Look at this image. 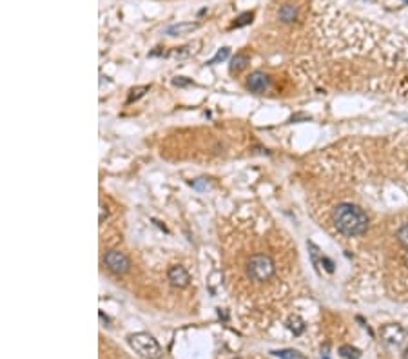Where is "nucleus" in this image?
Instances as JSON below:
<instances>
[{"instance_id": "1", "label": "nucleus", "mask_w": 408, "mask_h": 359, "mask_svg": "<svg viewBox=\"0 0 408 359\" xmlns=\"http://www.w3.org/2000/svg\"><path fill=\"white\" fill-rule=\"evenodd\" d=\"M236 263V281H245L252 289L269 287L274 281H279V263L276 252L263 249L240 252Z\"/></svg>"}, {"instance_id": "2", "label": "nucleus", "mask_w": 408, "mask_h": 359, "mask_svg": "<svg viewBox=\"0 0 408 359\" xmlns=\"http://www.w3.org/2000/svg\"><path fill=\"white\" fill-rule=\"evenodd\" d=\"M332 223L339 234L347 238H357L368 228V216L359 205L354 203H339L332 210Z\"/></svg>"}, {"instance_id": "3", "label": "nucleus", "mask_w": 408, "mask_h": 359, "mask_svg": "<svg viewBox=\"0 0 408 359\" xmlns=\"http://www.w3.org/2000/svg\"><path fill=\"white\" fill-rule=\"evenodd\" d=\"M129 343H131V346L142 355V357H145V359H160L162 357V348H160V345H158V341L154 339L153 336H149V334H144V332L133 334V336L129 337Z\"/></svg>"}, {"instance_id": "4", "label": "nucleus", "mask_w": 408, "mask_h": 359, "mask_svg": "<svg viewBox=\"0 0 408 359\" xmlns=\"http://www.w3.org/2000/svg\"><path fill=\"white\" fill-rule=\"evenodd\" d=\"M104 263L113 274H126L131 269V260L127 258L126 252L122 251H107L106 258H104Z\"/></svg>"}, {"instance_id": "5", "label": "nucleus", "mask_w": 408, "mask_h": 359, "mask_svg": "<svg viewBox=\"0 0 408 359\" xmlns=\"http://www.w3.org/2000/svg\"><path fill=\"white\" fill-rule=\"evenodd\" d=\"M269 85H270V80L263 71H254V73H251L249 78H247V87H249V91H252V93H265V91L269 89Z\"/></svg>"}, {"instance_id": "6", "label": "nucleus", "mask_w": 408, "mask_h": 359, "mask_svg": "<svg viewBox=\"0 0 408 359\" xmlns=\"http://www.w3.org/2000/svg\"><path fill=\"white\" fill-rule=\"evenodd\" d=\"M167 278L171 281V285H174L178 289H183V287H187L190 283L189 272L185 271V267L181 265H172L167 271Z\"/></svg>"}, {"instance_id": "7", "label": "nucleus", "mask_w": 408, "mask_h": 359, "mask_svg": "<svg viewBox=\"0 0 408 359\" xmlns=\"http://www.w3.org/2000/svg\"><path fill=\"white\" fill-rule=\"evenodd\" d=\"M381 337H383V341L390 343V345H399V343H403L406 334H404V330L399 325H385L381 328Z\"/></svg>"}, {"instance_id": "8", "label": "nucleus", "mask_w": 408, "mask_h": 359, "mask_svg": "<svg viewBox=\"0 0 408 359\" xmlns=\"http://www.w3.org/2000/svg\"><path fill=\"white\" fill-rule=\"evenodd\" d=\"M278 19L283 24H292L294 20H297V6L294 4H285L279 8Z\"/></svg>"}, {"instance_id": "9", "label": "nucleus", "mask_w": 408, "mask_h": 359, "mask_svg": "<svg viewBox=\"0 0 408 359\" xmlns=\"http://www.w3.org/2000/svg\"><path fill=\"white\" fill-rule=\"evenodd\" d=\"M194 29H198V24H176V26H171V28L167 29L169 35H187V33L194 31Z\"/></svg>"}, {"instance_id": "10", "label": "nucleus", "mask_w": 408, "mask_h": 359, "mask_svg": "<svg viewBox=\"0 0 408 359\" xmlns=\"http://www.w3.org/2000/svg\"><path fill=\"white\" fill-rule=\"evenodd\" d=\"M339 354L343 355L345 359H357L361 355V352L350 345H343V346H339Z\"/></svg>"}, {"instance_id": "11", "label": "nucleus", "mask_w": 408, "mask_h": 359, "mask_svg": "<svg viewBox=\"0 0 408 359\" xmlns=\"http://www.w3.org/2000/svg\"><path fill=\"white\" fill-rule=\"evenodd\" d=\"M397 242L401 243L403 247L408 249V221L399 227V230H397Z\"/></svg>"}, {"instance_id": "12", "label": "nucleus", "mask_w": 408, "mask_h": 359, "mask_svg": "<svg viewBox=\"0 0 408 359\" xmlns=\"http://www.w3.org/2000/svg\"><path fill=\"white\" fill-rule=\"evenodd\" d=\"M247 62H249V58H247L245 55H238V56H234V60H232V65H231V69L232 71H240V69H243L247 65Z\"/></svg>"}, {"instance_id": "13", "label": "nucleus", "mask_w": 408, "mask_h": 359, "mask_svg": "<svg viewBox=\"0 0 408 359\" xmlns=\"http://www.w3.org/2000/svg\"><path fill=\"white\" fill-rule=\"evenodd\" d=\"M290 328H292V332L296 334V336H299L303 330H305V325H303V321L299 319V317H290Z\"/></svg>"}, {"instance_id": "14", "label": "nucleus", "mask_w": 408, "mask_h": 359, "mask_svg": "<svg viewBox=\"0 0 408 359\" xmlns=\"http://www.w3.org/2000/svg\"><path fill=\"white\" fill-rule=\"evenodd\" d=\"M272 354H276L278 357H281V359H297V357H301V355H299V352H296V350H278V352H272Z\"/></svg>"}, {"instance_id": "15", "label": "nucleus", "mask_w": 408, "mask_h": 359, "mask_svg": "<svg viewBox=\"0 0 408 359\" xmlns=\"http://www.w3.org/2000/svg\"><path fill=\"white\" fill-rule=\"evenodd\" d=\"M227 55H229V49H227V47H223L222 51H220L218 55L211 60V64H216V62H220V60H225V58H227Z\"/></svg>"}, {"instance_id": "16", "label": "nucleus", "mask_w": 408, "mask_h": 359, "mask_svg": "<svg viewBox=\"0 0 408 359\" xmlns=\"http://www.w3.org/2000/svg\"><path fill=\"white\" fill-rule=\"evenodd\" d=\"M144 91H147V87H140V89H135L133 91V94L129 96V102H133V100H136V98H140L142 94H144Z\"/></svg>"}, {"instance_id": "17", "label": "nucleus", "mask_w": 408, "mask_h": 359, "mask_svg": "<svg viewBox=\"0 0 408 359\" xmlns=\"http://www.w3.org/2000/svg\"><path fill=\"white\" fill-rule=\"evenodd\" d=\"M189 84V80H174V85H187Z\"/></svg>"}, {"instance_id": "18", "label": "nucleus", "mask_w": 408, "mask_h": 359, "mask_svg": "<svg viewBox=\"0 0 408 359\" xmlns=\"http://www.w3.org/2000/svg\"><path fill=\"white\" fill-rule=\"evenodd\" d=\"M403 260H404V263H406V267H408V249H406V252H404Z\"/></svg>"}, {"instance_id": "19", "label": "nucleus", "mask_w": 408, "mask_h": 359, "mask_svg": "<svg viewBox=\"0 0 408 359\" xmlns=\"http://www.w3.org/2000/svg\"><path fill=\"white\" fill-rule=\"evenodd\" d=\"M406 2H408V0H406Z\"/></svg>"}]
</instances>
